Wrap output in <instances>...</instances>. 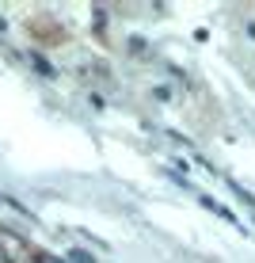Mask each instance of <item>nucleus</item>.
I'll return each instance as SVG.
<instances>
[{
    "mask_svg": "<svg viewBox=\"0 0 255 263\" xmlns=\"http://www.w3.org/2000/svg\"><path fill=\"white\" fill-rule=\"evenodd\" d=\"M69 263H95L92 256H88V252H80V248H72L69 252Z\"/></svg>",
    "mask_w": 255,
    "mask_h": 263,
    "instance_id": "nucleus-1",
    "label": "nucleus"
},
{
    "mask_svg": "<svg viewBox=\"0 0 255 263\" xmlns=\"http://www.w3.org/2000/svg\"><path fill=\"white\" fill-rule=\"evenodd\" d=\"M34 263H61V259H53V256H46V252H38V256H34Z\"/></svg>",
    "mask_w": 255,
    "mask_h": 263,
    "instance_id": "nucleus-2",
    "label": "nucleus"
}]
</instances>
